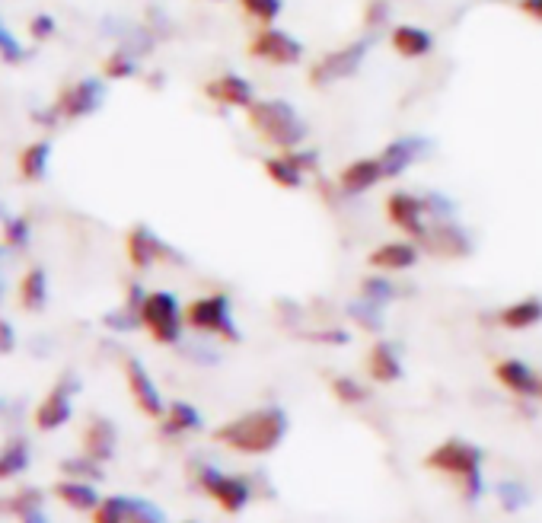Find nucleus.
Listing matches in <instances>:
<instances>
[{"instance_id": "1", "label": "nucleus", "mask_w": 542, "mask_h": 523, "mask_svg": "<svg viewBox=\"0 0 542 523\" xmlns=\"http://www.w3.org/2000/svg\"><path fill=\"white\" fill-rule=\"evenodd\" d=\"M284 434H287V415L278 406L246 412L214 431L220 444L240 453H271L284 441Z\"/></svg>"}, {"instance_id": "2", "label": "nucleus", "mask_w": 542, "mask_h": 523, "mask_svg": "<svg viewBox=\"0 0 542 523\" xmlns=\"http://www.w3.org/2000/svg\"><path fill=\"white\" fill-rule=\"evenodd\" d=\"M246 118L249 128L256 131V138L278 150H294L310 134V125L303 122V115L287 99H256L249 106Z\"/></svg>"}, {"instance_id": "3", "label": "nucleus", "mask_w": 542, "mask_h": 523, "mask_svg": "<svg viewBox=\"0 0 542 523\" xmlns=\"http://www.w3.org/2000/svg\"><path fill=\"white\" fill-rule=\"evenodd\" d=\"M428 466L456 476L466 485V498L476 501L482 495V450L466 441H447L428 453Z\"/></svg>"}, {"instance_id": "4", "label": "nucleus", "mask_w": 542, "mask_h": 523, "mask_svg": "<svg viewBox=\"0 0 542 523\" xmlns=\"http://www.w3.org/2000/svg\"><path fill=\"white\" fill-rule=\"evenodd\" d=\"M141 326L150 332L154 342L176 345L185 326V310L179 307V297L169 291H150L141 303Z\"/></svg>"}, {"instance_id": "5", "label": "nucleus", "mask_w": 542, "mask_h": 523, "mask_svg": "<svg viewBox=\"0 0 542 523\" xmlns=\"http://www.w3.org/2000/svg\"><path fill=\"white\" fill-rule=\"evenodd\" d=\"M185 326L201 335H217L224 342H240V329L233 323V307L227 294H205L185 307Z\"/></svg>"}, {"instance_id": "6", "label": "nucleus", "mask_w": 542, "mask_h": 523, "mask_svg": "<svg viewBox=\"0 0 542 523\" xmlns=\"http://www.w3.org/2000/svg\"><path fill=\"white\" fill-rule=\"evenodd\" d=\"M367 58V42H348L342 48H332V52L319 55L310 67V83L313 87H329V83L348 80L361 71V64Z\"/></svg>"}, {"instance_id": "7", "label": "nucleus", "mask_w": 542, "mask_h": 523, "mask_svg": "<svg viewBox=\"0 0 542 523\" xmlns=\"http://www.w3.org/2000/svg\"><path fill=\"white\" fill-rule=\"evenodd\" d=\"M249 55L275 67H294L303 61V45L287 29H278L271 23V26H262L256 36L249 39Z\"/></svg>"}, {"instance_id": "8", "label": "nucleus", "mask_w": 542, "mask_h": 523, "mask_svg": "<svg viewBox=\"0 0 542 523\" xmlns=\"http://www.w3.org/2000/svg\"><path fill=\"white\" fill-rule=\"evenodd\" d=\"M386 221L393 224L396 230H402L409 240H421L431 227V214L425 205V195H412V192H393L386 198Z\"/></svg>"}, {"instance_id": "9", "label": "nucleus", "mask_w": 542, "mask_h": 523, "mask_svg": "<svg viewBox=\"0 0 542 523\" xmlns=\"http://www.w3.org/2000/svg\"><path fill=\"white\" fill-rule=\"evenodd\" d=\"M106 99V83L103 80H93V77H83L71 87H64L55 99V109L61 118H83V115H93Z\"/></svg>"}, {"instance_id": "10", "label": "nucleus", "mask_w": 542, "mask_h": 523, "mask_svg": "<svg viewBox=\"0 0 542 523\" xmlns=\"http://www.w3.org/2000/svg\"><path fill=\"white\" fill-rule=\"evenodd\" d=\"M80 390V383L74 377H61L55 386H52V393H48L42 402H39V409H36V425L39 431H58L61 425H67L74 415V393Z\"/></svg>"}, {"instance_id": "11", "label": "nucleus", "mask_w": 542, "mask_h": 523, "mask_svg": "<svg viewBox=\"0 0 542 523\" xmlns=\"http://www.w3.org/2000/svg\"><path fill=\"white\" fill-rule=\"evenodd\" d=\"M198 485L205 488V492L220 504V508L230 511V514L243 511L246 501H249V485L243 479H236V476H224V472H217L214 466H201Z\"/></svg>"}, {"instance_id": "12", "label": "nucleus", "mask_w": 542, "mask_h": 523, "mask_svg": "<svg viewBox=\"0 0 542 523\" xmlns=\"http://www.w3.org/2000/svg\"><path fill=\"white\" fill-rule=\"evenodd\" d=\"M205 96L211 103L224 106V109H243L249 112V106L256 103V87L243 77V74H217L205 83Z\"/></svg>"}, {"instance_id": "13", "label": "nucleus", "mask_w": 542, "mask_h": 523, "mask_svg": "<svg viewBox=\"0 0 542 523\" xmlns=\"http://www.w3.org/2000/svg\"><path fill=\"white\" fill-rule=\"evenodd\" d=\"M128 262L138 268V272H144V268L157 265V262H179V259L154 230L138 224L128 230Z\"/></svg>"}, {"instance_id": "14", "label": "nucleus", "mask_w": 542, "mask_h": 523, "mask_svg": "<svg viewBox=\"0 0 542 523\" xmlns=\"http://www.w3.org/2000/svg\"><path fill=\"white\" fill-rule=\"evenodd\" d=\"M418 246L425 252H431V256H440V259H463L472 249L466 230H460L450 221H431L428 233L421 236Z\"/></svg>"}, {"instance_id": "15", "label": "nucleus", "mask_w": 542, "mask_h": 523, "mask_svg": "<svg viewBox=\"0 0 542 523\" xmlns=\"http://www.w3.org/2000/svg\"><path fill=\"white\" fill-rule=\"evenodd\" d=\"M421 259V246L415 240H386L380 243L374 252L367 256V265L377 268V272L389 275V272H409V268H415Z\"/></svg>"}, {"instance_id": "16", "label": "nucleus", "mask_w": 542, "mask_h": 523, "mask_svg": "<svg viewBox=\"0 0 542 523\" xmlns=\"http://www.w3.org/2000/svg\"><path fill=\"white\" fill-rule=\"evenodd\" d=\"M125 377H128V390H131L134 402H138V409L144 415H150V418L166 415V406H163V396L157 390V383H154V377L147 374V367L138 358L125 361Z\"/></svg>"}, {"instance_id": "17", "label": "nucleus", "mask_w": 542, "mask_h": 523, "mask_svg": "<svg viewBox=\"0 0 542 523\" xmlns=\"http://www.w3.org/2000/svg\"><path fill=\"white\" fill-rule=\"evenodd\" d=\"M383 179H386V170L380 157H358L338 173V189L345 195H364L370 189H377Z\"/></svg>"}, {"instance_id": "18", "label": "nucleus", "mask_w": 542, "mask_h": 523, "mask_svg": "<svg viewBox=\"0 0 542 523\" xmlns=\"http://www.w3.org/2000/svg\"><path fill=\"white\" fill-rule=\"evenodd\" d=\"M389 48L405 58V61H421L434 52V36L425 26H415V23H399L389 29Z\"/></svg>"}, {"instance_id": "19", "label": "nucleus", "mask_w": 542, "mask_h": 523, "mask_svg": "<svg viewBox=\"0 0 542 523\" xmlns=\"http://www.w3.org/2000/svg\"><path fill=\"white\" fill-rule=\"evenodd\" d=\"M425 150H428V141H421V138H396V141H389L377 154L380 163H383V170H386V179L402 176L412 163H418L421 157H425Z\"/></svg>"}, {"instance_id": "20", "label": "nucleus", "mask_w": 542, "mask_h": 523, "mask_svg": "<svg viewBox=\"0 0 542 523\" xmlns=\"http://www.w3.org/2000/svg\"><path fill=\"white\" fill-rule=\"evenodd\" d=\"M495 380L511 390L514 396H539V383L542 377L527 364V361H517V358H507L495 367Z\"/></svg>"}, {"instance_id": "21", "label": "nucleus", "mask_w": 542, "mask_h": 523, "mask_svg": "<svg viewBox=\"0 0 542 523\" xmlns=\"http://www.w3.org/2000/svg\"><path fill=\"white\" fill-rule=\"evenodd\" d=\"M498 323L507 332H527V329L539 326L542 323V300L539 297H523V300L507 303V307L498 310Z\"/></svg>"}, {"instance_id": "22", "label": "nucleus", "mask_w": 542, "mask_h": 523, "mask_svg": "<svg viewBox=\"0 0 542 523\" xmlns=\"http://www.w3.org/2000/svg\"><path fill=\"white\" fill-rule=\"evenodd\" d=\"M115 425L109 418H93L87 431H83V450H87V457L106 463L115 457Z\"/></svg>"}, {"instance_id": "23", "label": "nucleus", "mask_w": 542, "mask_h": 523, "mask_svg": "<svg viewBox=\"0 0 542 523\" xmlns=\"http://www.w3.org/2000/svg\"><path fill=\"white\" fill-rule=\"evenodd\" d=\"M367 374L377 383H396L402 377V361L396 354V345L389 342H377L367 354Z\"/></svg>"}, {"instance_id": "24", "label": "nucleus", "mask_w": 542, "mask_h": 523, "mask_svg": "<svg viewBox=\"0 0 542 523\" xmlns=\"http://www.w3.org/2000/svg\"><path fill=\"white\" fill-rule=\"evenodd\" d=\"M265 176L278 185V189H303V179H307V173H303V166L291 157V150H281L278 157H268L265 160Z\"/></svg>"}, {"instance_id": "25", "label": "nucleus", "mask_w": 542, "mask_h": 523, "mask_svg": "<svg viewBox=\"0 0 542 523\" xmlns=\"http://www.w3.org/2000/svg\"><path fill=\"white\" fill-rule=\"evenodd\" d=\"M55 495L67 504V508H74V511H96V504L103 501V498L96 495L93 485L80 482V479L58 482V485H55Z\"/></svg>"}, {"instance_id": "26", "label": "nucleus", "mask_w": 542, "mask_h": 523, "mask_svg": "<svg viewBox=\"0 0 542 523\" xmlns=\"http://www.w3.org/2000/svg\"><path fill=\"white\" fill-rule=\"evenodd\" d=\"M20 303L29 313H39L45 303H48V275L45 268H29L20 281Z\"/></svg>"}, {"instance_id": "27", "label": "nucleus", "mask_w": 542, "mask_h": 523, "mask_svg": "<svg viewBox=\"0 0 542 523\" xmlns=\"http://www.w3.org/2000/svg\"><path fill=\"white\" fill-rule=\"evenodd\" d=\"M48 160H52V144L48 141H36L29 144L23 154H20V176L36 182V179H45L48 173Z\"/></svg>"}, {"instance_id": "28", "label": "nucleus", "mask_w": 542, "mask_h": 523, "mask_svg": "<svg viewBox=\"0 0 542 523\" xmlns=\"http://www.w3.org/2000/svg\"><path fill=\"white\" fill-rule=\"evenodd\" d=\"M29 466V444L26 437H13L0 447V479H16Z\"/></svg>"}, {"instance_id": "29", "label": "nucleus", "mask_w": 542, "mask_h": 523, "mask_svg": "<svg viewBox=\"0 0 542 523\" xmlns=\"http://www.w3.org/2000/svg\"><path fill=\"white\" fill-rule=\"evenodd\" d=\"M195 428H201L198 409L189 406V402H169L163 431H166V434H185V431H195Z\"/></svg>"}, {"instance_id": "30", "label": "nucleus", "mask_w": 542, "mask_h": 523, "mask_svg": "<svg viewBox=\"0 0 542 523\" xmlns=\"http://www.w3.org/2000/svg\"><path fill=\"white\" fill-rule=\"evenodd\" d=\"M131 501L134 498H122V495L103 498V501L96 504V511H93V523H128Z\"/></svg>"}, {"instance_id": "31", "label": "nucleus", "mask_w": 542, "mask_h": 523, "mask_svg": "<svg viewBox=\"0 0 542 523\" xmlns=\"http://www.w3.org/2000/svg\"><path fill=\"white\" fill-rule=\"evenodd\" d=\"M106 77L109 80H128L138 74V52H131V48H118V52H112L106 58Z\"/></svg>"}, {"instance_id": "32", "label": "nucleus", "mask_w": 542, "mask_h": 523, "mask_svg": "<svg viewBox=\"0 0 542 523\" xmlns=\"http://www.w3.org/2000/svg\"><path fill=\"white\" fill-rule=\"evenodd\" d=\"M236 4H240V10L246 16H252V20L262 26H271L284 13V0H236Z\"/></svg>"}, {"instance_id": "33", "label": "nucleus", "mask_w": 542, "mask_h": 523, "mask_svg": "<svg viewBox=\"0 0 542 523\" xmlns=\"http://www.w3.org/2000/svg\"><path fill=\"white\" fill-rule=\"evenodd\" d=\"M32 240V230L26 217H16V214H4V246L7 249H26Z\"/></svg>"}, {"instance_id": "34", "label": "nucleus", "mask_w": 542, "mask_h": 523, "mask_svg": "<svg viewBox=\"0 0 542 523\" xmlns=\"http://www.w3.org/2000/svg\"><path fill=\"white\" fill-rule=\"evenodd\" d=\"M61 472L67 479H80V482H93V479H103V466L93 457H80V460H64Z\"/></svg>"}, {"instance_id": "35", "label": "nucleus", "mask_w": 542, "mask_h": 523, "mask_svg": "<svg viewBox=\"0 0 542 523\" xmlns=\"http://www.w3.org/2000/svg\"><path fill=\"white\" fill-rule=\"evenodd\" d=\"M42 504H45V495L39 492V488H23V492H16L10 498V511L16 517H26L32 511H42Z\"/></svg>"}, {"instance_id": "36", "label": "nucleus", "mask_w": 542, "mask_h": 523, "mask_svg": "<svg viewBox=\"0 0 542 523\" xmlns=\"http://www.w3.org/2000/svg\"><path fill=\"white\" fill-rule=\"evenodd\" d=\"M361 284H364V288H361V291H364V300L377 303V307H386V303L393 300V294H396L393 284H389L386 278H364Z\"/></svg>"}, {"instance_id": "37", "label": "nucleus", "mask_w": 542, "mask_h": 523, "mask_svg": "<svg viewBox=\"0 0 542 523\" xmlns=\"http://www.w3.org/2000/svg\"><path fill=\"white\" fill-rule=\"evenodd\" d=\"M23 45L16 42L13 32L4 26V20H0V58H4L7 64H16V61H23Z\"/></svg>"}, {"instance_id": "38", "label": "nucleus", "mask_w": 542, "mask_h": 523, "mask_svg": "<svg viewBox=\"0 0 542 523\" xmlns=\"http://www.w3.org/2000/svg\"><path fill=\"white\" fill-rule=\"evenodd\" d=\"M332 393L345 402V406H354V402H361L364 399V390L358 383H354L351 377H335L332 380Z\"/></svg>"}, {"instance_id": "39", "label": "nucleus", "mask_w": 542, "mask_h": 523, "mask_svg": "<svg viewBox=\"0 0 542 523\" xmlns=\"http://www.w3.org/2000/svg\"><path fill=\"white\" fill-rule=\"evenodd\" d=\"M389 20V0H370L367 13H364V26L367 29H380Z\"/></svg>"}, {"instance_id": "40", "label": "nucleus", "mask_w": 542, "mask_h": 523, "mask_svg": "<svg viewBox=\"0 0 542 523\" xmlns=\"http://www.w3.org/2000/svg\"><path fill=\"white\" fill-rule=\"evenodd\" d=\"M128 523H163V514L147 501H131V514Z\"/></svg>"}, {"instance_id": "41", "label": "nucleus", "mask_w": 542, "mask_h": 523, "mask_svg": "<svg viewBox=\"0 0 542 523\" xmlns=\"http://www.w3.org/2000/svg\"><path fill=\"white\" fill-rule=\"evenodd\" d=\"M29 36L32 39H48V36H55V16H48V13H36L29 20Z\"/></svg>"}, {"instance_id": "42", "label": "nucleus", "mask_w": 542, "mask_h": 523, "mask_svg": "<svg viewBox=\"0 0 542 523\" xmlns=\"http://www.w3.org/2000/svg\"><path fill=\"white\" fill-rule=\"evenodd\" d=\"M13 348H16V329L7 319H0V354H10Z\"/></svg>"}, {"instance_id": "43", "label": "nucleus", "mask_w": 542, "mask_h": 523, "mask_svg": "<svg viewBox=\"0 0 542 523\" xmlns=\"http://www.w3.org/2000/svg\"><path fill=\"white\" fill-rule=\"evenodd\" d=\"M517 7L527 16H533V20L542 23V0H517Z\"/></svg>"}, {"instance_id": "44", "label": "nucleus", "mask_w": 542, "mask_h": 523, "mask_svg": "<svg viewBox=\"0 0 542 523\" xmlns=\"http://www.w3.org/2000/svg\"><path fill=\"white\" fill-rule=\"evenodd\" d=\"M23 523H48V517H45V511H32V514H26V517H20Z\"/></svg>"}, {"instance_id": "45", "label": "nucleus", "mask_w": 542, "mask_h": 523, "mask_svg": "<svg viewBox=\"0 0 542 523\" xmlns=\"http://www.w3.org/2000/svg\"><path fill=\"white\" fill-rule=\"evenodd\" d=\"M0 300H4V275H0Z\"/></svg>"}, {"instance_id": "46", "label": "nucleus", "mask_w": 542, "mask_h": 523, "mask_svg": "<svg viewBox=\"0 0 542 523\" xmlns=\"http://www.w3.org/2000/svg\"><path fill=\"white\" fill-rule=\"evenodd\" d=\"M539 396H542V383H539Z\"/></svg>"}]
</instances>
